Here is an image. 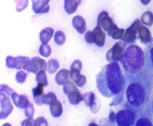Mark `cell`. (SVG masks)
<instances>
[{"mask_svg": "<svg viewBox=\"0 0 153 126\" xmlns=\"http://www.w3.org/2000/svg\"><path fill=\"white\" fill-rule=\"evenodd\" d=\"M149 60V59H148ZM126 98L129 109L143 112L149 104L153 89V71L149 62L138 75L126 76Z\"/></svg>", "mask_w": 153, "mask_h": 126, "instance_id": "6da1fadb", "label": "cell"}, {"mask_svg": "<svg viewBox=\"0 0 153 126\" xmlns=\"http://www.w3.org/2000/svg\"><path fill=\"white\" fill-rule=\"evenodd\" d=\"M97 88L103 96L117 98V105L123 100L126 88L125 74L119 62H111L105 65L97 75Z\"/></svg>", "mask_w": 153, "mask_h": 126, "instance_id": "7a4b0ae2", "label": "cell"}, {"mask_svg": "<svg viewBox=\"0 0 153 126\" xmlns=\"http://www.w3.org/2000/svg\"><path fill=\"white\" fill-rule=\"evenodd\" d=\"M120 62L125 76H133L140 73L147 66L149 60L147 53L139 46L132 44L126 47Z\"/></svg>", "mask_w": 153, "mask_h": 126, "instance_id": "3957f363", "label": "cell"}, {"mask_svg": "<svg viewBox=\"0 0 153 126\" xmlns=\"http://www.w3.org/2000/svg\"><path fill=\"white\" fill-rule=\"evenodd\" d=\"M136 112L131 109H124L116 114L115 122L117 126H132L136 122Z\"/></svg>", "mask_w": 153, "mask_h": 126, "instance_id": "277c9868", "label": "cell"}, {"mask_svg": "<svg viewBox=\"0 0 153 126\" xmlns=\"http://www.w3.org/2000/svg\"><path fill=\"white\" fill-rule=\"evenodd\" d=\"M126 43L123 42H117L114 46L107 52L106 54V60L111 62H119L121 58L123 53L125 50Z\"/></svg>", "mask_w": 153, "mask_h": 126, "instance_id": "5b68a950", "label": "cell"}, {"mask_svg": "<svg viewBox=\"0 0 153 126\" xmlns=\"http://www.w3.org/2000/svg\"><path fill=\"white\" fill-rule=\"evenodd\" d=\"M47 65L44 59L39 57H34L25 63L23 68L25 70L28 71L32 73L38 74L42 70L45 71L47 69Z\"/></svg>", "mask_w": 153, "mask_h": 126, "instance_id": "8992f818", "label": "cell"}, {"mask_svg": "<svg viewBox=\"0 0 153 126\" xmlns=\"http://www.w3.org/2000/svg\"><path fill=\"white\" fill-rule=\"evenodd\" d=\"M141 23V21L139 19L135 20L134 22L131 25V26L125 31V33L122 39L123 42H125L126 44H130V45L133 44L137 37L139 27L142 26Z\"/></svg>", "mask_w": 153, "mask_h": 126, "instance_id": "52a82bcc", "label": "cell"}, {"mask_svg": "<svg viewBox=\"0 0 153 126\" xmlns=\"http://www.w3.org/2000/svg\"><path fill=\"white\" fill-rule=\"evenodd\" d=\"M98 26L100 27L103 31L108 32V30L111 28L113 23V20L109 16L108 12L106 11H103L99 14L97 18Z\"/></svg>", "mask_w": 153, "mask_h": 126, "instance_id": "ba28073f", "label": "cell"}, {"mask_svg": "<svg viewBox=\"0 0 153 126\" xmlns=\"http://www.w3.org/2000/svg\"><path fill=\"white\" fill-rule=\"evenodd\" d=\"M29 60V58L28 57H23V56H19V57H12V56H8L6 58V65L9 68H17L20 69L24 65L25 63Z\"/></svg>", "mask_w": 153, "mask_h": 126, "instance_id": "9c48e42d", "label": "cell"}, {"mask_svg": "<svg viewBox=\"0 0 153 126\" xmlns=\"http://www.w3.org/2000/svg\"><path fill=\"white\" fill-rule=\"evenodd\" d=\"M94 37V43L99 47H103L105 44L106 33L100 26H97L93 31Z\"/></svg>", "mask_w": 153, "mask_h": 126, "instance_id": "30bf717a", "label": "cell"}, {"mask_svg": "<svg viewBox=\"0 0 153 126\" xmlns=\"http://www.w3.org/2000/svg\"><path fill=\"white\" fill-rule=\"evenodd\" d=\"M72 25L74 28L80 34H84L86 32L87 26L84 19L80 16H76L72 20Z\"/></svg>", "mask_w": 153, "mask_h": 126, "instance_id": "8fae6325", "label": "cell"}, {"mask_svg": "<svg viewBox=\"0 0 153 126\" xmlns=\"http://www.w3.org/2000/svg\"><path fill=\"white\" fill-rule=\"evenodd\" d=\"M49 1H32V9L37 14L46 13L49 11Z\"/></svg>", "mask_w": 153, "mask_h": 126, "instance_id": "7c38bea8", "label": "cell"}, {"mask_svg": "<svg viewBox=\"0 0 153 126\" xmlns=\"http://www.w3.org/2000/svg\"><path fill=\"white\" fill-rule=\"evenodd\" d=\"M139 39L145 45L150 43L152 41V35L151 32H150L149 29L147 27L144 26H141L139 28Z\"/></svg>", "mask_w": 153, "mask_h": 126, "instance_id": "4fadbf2b", "label": "cell"}, {"mask_svg": "<svg viewBox=\"0 0 153 126\" xmlns=\"http://www.w3.org/2000/svg\"><path fill=\"white\" fill-rule=\"evenodd\" d=\"M125 31L123 28H120L116 24H113L111 28L108 30L107 34L109 36L112 37L113 39H122L123 37Z\"/></svg>", "mask_w": 153, "mask_h": 126, "instance_id": "5bb4252c", "label": "cell"}, {"mask_svg": "<svg viewBox=\"0 0 153 126\" xmlns=\"http://www.w3.org/2000/svg\"><path fill=\"white\" fill-rule=\"evenodd\" d=\"M70 77L73 79L75 84L79 87L84 86L87 82L85 76L81 75L78 71H70Z\"/></svg>", "mask_w": 153, "mask_h": 126, "instance_id": "9a60e30c", "label": "cell"}, {"mask_svg": "<svg viewBox=\"0 0 153 126\" xmlns=\"http://www.w3.org/2000/svg\"><path fill=\"white\" fill-rule=\"evenodd\" d=\"M50 110L53 117H60L61 114H62V105H61V102L57 98L53 100L52 102L50 104Z\"/></svg>", "mask_w": 153, "mask_h": 126, "instance_id": "2e32d148", "label": "cell"}, {"mask_svg": "<svg viewBox=\"0 0 153 126\" xmlns=\"http://www.w3.org/2000/svg\"><path fill=\"white\" fill-rule=\"evenodd\" d=\"M70 77V71L67 69H61L57 72L55 76V82L57 85H65Z\"/></svg>", "mask_w": 153, "mask_h": 126, "instance_id": "e0dca14e", "label": "cell"}, {"mask_svg": "<svg viewBox=\"0 0 153 126\" xmlns=\"http://www.w3.org/2000/svg\"><path fill=\"white\" fill-rule=\"evenodd\" d=\"M80 1L76 0H65V9L68 14H72L76 12V8L80 4Z\"/></svg>", "mask_w": 153, "mask_h": 126, "instance_id": "ac0fdd59", "label": "cell"}, {"mask_svg": "<svg viewBox=\"0 0 153 126\" xmlns=\"http://www.w3.org/2000/svg\"><path fill=\"white\" fill-rule=\"evenodd\" d=\"M53 34H54V29L51 28H44L40 33V39L42 44H47L51 39Z\"/></svg>", "mask_w": 153, "mask_h": 126, "instance_id": "d6986e66", "label": "cell"}, {"mask_svg": "<svg viewBox=\"0 0 153 126\" xmlns=\"http://www.w3.org/2000/svg\"><path fill=\"white\" fill-rule=\"evenodd\" d=\"M67 96L68 97L69 102L72 105H77L79 102L84 100V96L80 94V92L78 90L73 92H71V94L67 95Z\"/></svg>", "mask_w": 153, "mask_h": 126, "instance_id": "ffe728a7", "label": "cell"}, {"mask_svg": "<svg viewBox=\"0 0 153 126\" xmlns=\"http://www.w3.org/2000/svg\"><path fill=\"white\" fill-rule=\"evenodd\" d=\"M56 98V95L53 92H49L47 94H43L41 98H38L37 101H35L38 105H42V104H51L53 100H54Z\"/></svg>", "mask_w": 153, "mask_h": 126, "instance_id": "44dd1931", "label": "cell"}, {"mask_svg": "<svg viewBox=\"0 0 153 126\" xmlns=\"http://www.w3.org/2000/svg\"><path fill=\"white\" fill-rule=\"evenodd\" d=\"M84 100L85 102V104L87 106L91 107V111H93L94 108L95 107V94L94 92H87V94H84Z\"/></svg>", "mask_w": 153, "mask_h": 126, "instance_id": "7402d4cb", "label": "cell"}, {"mask_svg": "<svg viewBox=\"0 0 153 126\" xmlns=\"http://www.w3.org/2000/svg\"><path fill=\"white\" fill-rule=\"evenodd\" d=\"M140 21L144 25H146L148 26H151L153 24V13L149 11L145 12L142 16Z\"/></svg>", "mask_w": 153, "mask_h": 126, "instance_id": "603a6c76", "label": "cell"}, {"mask_svg": "<svg viewBox=\"0 0 153 126\" xmlns=\"http://www.w3.org/2000/svg\"><path fill=\"white\" fill-rule=\"evenodd\" d=\"M59 68V63L56 59H50L48 62L47 69L50 74H53Z\"/></svg>", "mask_w": 153, "mask_h": 126, "instance_id": "cb8c5ba5", "label": "cell"}, {"mask_svg": "<svg viewBox=\"0 0 153 126\" xmlns=\"http://www.w3.org/2000/svg\"><path fill=\"white\" fill-rule=\"evenodd\" d=\"M135 126H153V124L147 116H142L136 120Z\"/></svg>", "mask_w": 153, "mask_h": 126, "instance_id": "d4e9b609", "label": "cell"}, {"mask_svg": "<svg viewBox=\"0 0 153 126\" xmlns=\"http://www.w3.org/2000/svg\"><path fill=\"white\" fill-rule=\"evenodd\" d=\"M66 37L64 32L61 31H57L54 34V42L58 46H62L65 42Z\"/></svg>", "mask_w": 153, "mask_h": 126, "instance_id": "484cf974", "label": "cell"}, {"mask_svg": "<svg viewBox=\"0 0 153 126\" xmlns=\"http://www.w3.org/2000/svg\"><path fill=\"white\" fill-rule=\"evenodd\" d=\"M36 81L38 82V84H42L44 86H48V80H47V75L45 74V71L42 70L37 74Z\"/></svg>", "mask_w": 153, "mask_h": 126, "instance_id": "4316f807", "label": "cell"}, {"mask_svg": "<svg viewBox=\"0 0 153 126\" xmlns=\"http://www.w3.org/2000/svg\"><path fill=\"white\" fill-rule=\"evenodd\" d=\"M44 86L42 84H38L37 86V87L34 88L33 90H32V92L34 94V98H35V101H37L39 98L43 95L44 92Z\"/></svg>", "mask_w": 153, "mask_h": 126, "instance_id": "83f0119b", "label": "cell"}, {"mask_svg": "<svg viewBox=\"0 0 153 126\" xmlns=\"http://www.w3.org/2000/svg\"><path fill=\"white\" fill-rule=\"evenodd\" d=\"M77 90V88L74 86V82H71V81H68L65 85H64V92L67 95L71 94L73 92Z\"/></svg>", "mask_w": 153, "mask_h": 126, "instance_id": "f1b7e54d", "label": "cell"}, {"mask_svg": "<svg viewBox=\"0 0 153 126\" xmlns=\"http://www.w3.org/2000/svg\"><path fill=\"white\" fill-rule=\"evenodd\" d=\"M51 52V49L48 44H42L39 49V53L44 57H48Z\"/></svg>", "mask_w": 153, "mask_h": 126, "instance_id": "f546056e", "label": "cell"}, {"mask_svg": "<svg viewBox=\"0 0 153 126\" xmlns=\"http://www.w3.org/2000/svg\"><path fill=\"white\" fill-rule=\"evenodd\" d=\"M143 112H145V114H147L146 116L151 120L152 123L153 124V98L151 102H150V103L149 104L148 106H147L146 110Z\"/></svg>", "mask_w": 153, "mask_h": 126, "instance_id": "4dcf8cb0", "label": "cell"}, {"mask_svg": "<svg viewBox=\"0 0 153 126\" xmlns=\"http://www.w3.org/2000/svg\"><path fill=\"white\" fill-rule=\"evenodd\" d=\"M26 73H25L23 71H19L16 74V81L19 83H23L26 79Z\"/></svg>", "mask_w": 153, "mask_h": 126, "instance_id": "1f68e13d", "label": "cell"}, {"mask_svg": "<svg viewBox=\"0 0 153 126\" xmlns=\"http://www.w3.org/2000/svg\"><path fill=\"white\" fill-rule=\"evenodd\" d=\"M82 68V62L80 60H76L72 63L71 66V71H78L80 72Z\"/></svg>", "mask_w": 153, "mask_h": 126, "instance_id": "d6a6232c", "label": "cell"}, {"mask_svg": "<svg viewBox=\"0 0 153 126\" xmlns=\"http://www.w3.org/2000/svg\"><path fill=\"white\" fill-rule=\"evenodd\" d=\"M85 40L87 43L92 44L94 42V37L93 32L88 31L86 32L85 34Z\"/></svg>", "mask_w": 153, "mask_h": 126, "instance_id": "836d02e7", "label": "cell"}, {"mask_svg": "<svg viewBox=\"0 0 153 126\" xmlns=\"http://www.w3.org/2000/svg\"><path fill=\"white\" fill-rule=\"evenodd\" d=\"M147 53V56H148L149 62L150 65H151V68L153 71V46H152L149 49L148 52Z\"/></svg>", "mask_w": 153, "mask_h": 126, "instance_id": "e575fe53", "label": "cell"}, {"mask_svg": "<svg viewBox=\"0 0 153 126\" xmlns=\"http://www.w3.org/2000/svg\"><path fill=\"white\" fill-rule=\"evenodd\" d=\"M22 126H33V124H32V123H31V122L30 120L27 119V120H25L24 122H22Z\"/></svg>", "mask_w": 153, "mask_h": 126, "instance_id": "d590c367", "label": "cell"}, {"mask_svg": "<svg viewBox=\"0 0 153 126\" xmlns=\"http://www.w3.org/2000/svg\"><path fill=\"white\" fill-rule=\"evenodd\" d=\"M102 126H117V125H115V124H113V122H105L104 124H103V125Z\"/></svg>", "mask_w": 153, "mask_h": 126, "instance_id": "8d00e7d4", "label": "cell"}, {"mask_svg": "<svg viewBox=\"0 0 153 126\" xmlns=\"http://www.w3.org/2000/svg\"><path fill=\"white\" fill-rule=\"evenodd\" d=\"M89 126H99V125H98V124H96V123L92 122V123H91V124H89Z\"/></svg>", "mask_w": 153, "mask_h": 126, "instance_id": "74e56055", "label": "cell"}, {"mask_svg": "<svg viewBox=\"0 0 153 126\" xmlns=\"http://www.w3.org/2000/svg\"><path fill=\"white\" fill-rule=\"evenodd\" d=\"M149 2H150V1H145V2H144V1H143V0H142V1H141V2H145L144 5H146V4H149Z\"/></svg>", "mask_w": 153, "mask_h": 126, "instance_id": "f35d334b", "label": "cell"}]
</instances>
